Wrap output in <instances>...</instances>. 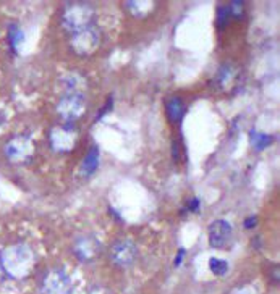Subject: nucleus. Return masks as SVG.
Segmentation results:
<instances>
[{
    "label": "nucleus",
    "mask_w": 280,
    "mask_h": 294,
    "mask_svg": "<svg viewBox=\"0 0 280 294\" xmlns=\"http://www.w3.org/2000/svg\"><path fill=\"white\" fill-rule=\"evenodd\" d=\"M18 37H20V30H18L15 25H12V26H10V31H8V41H10V46H12L13 50H15V46H16V42H18Z\"/></svg>",
    "instance_id": "3"
},
{
    "label": "nucleus",
    "mask_w": 280,
    "mask_h": 294,
    "mask_svg": "<svg viewBox=\"0 0 280 294\" xmlns=\"http://www.w3.org/2000/svg\"><path fill=\"white\" fill-rule=\"evenodd\" d=\"M198 205H199V202H198V199H193V201H191V204L188 205V209H190V210H196V209H198Z\"/></svg>",
    "instance_id": "5"
},
{
    "label": "nucleus",
    "mask_w": 280,
    "mask_h": 294,
    "mask_svg": "<svg viewBox=\"0 0 280 294\" xmlns=\"http://www.w3.org/2000/svg\"><path fill=\"white\" fill-rule=\"evenodd\" d=\"M227 268H229V265H227V262H224V260L211 259V270L215 275H224L227 272Z\"/></svg>",
    "instance_id": "2"
},
{
    "label": "nucleus",
    "mask_w": 280,
    "mask_h": 294,
    "mask_svg": "<svg viewBox=\"0 0 280 294\" xmlns=\"http://www.w3.org/2000/svg\"><path fill=\"white\" fill-rule=\"evenodd\" d=\"M183 254H185V250H183V249H180V250H178V255H177V257H175V267H178V265H180L181 259H183Z\"/></svg>",
    "instance_id": "4"
},
{
    "label": "nucleus",
    "mask_w": 280,
    "mask_h": 294,
    "mask_svg": "<svg viewBox=\"0 0 280 294\" xmlns=\"http://www.w3.org/2000/svg\"><path fill=\"white\" fill-rule=\"evenodd\" d=\"M98 155H99V152H98V149H93V151L89 152V155H88V158H86V162H84V168L88 170V175L91 171H94V168L98 167Z\"/></svg>",
    "instance_id": "1"
}]
</instances>
